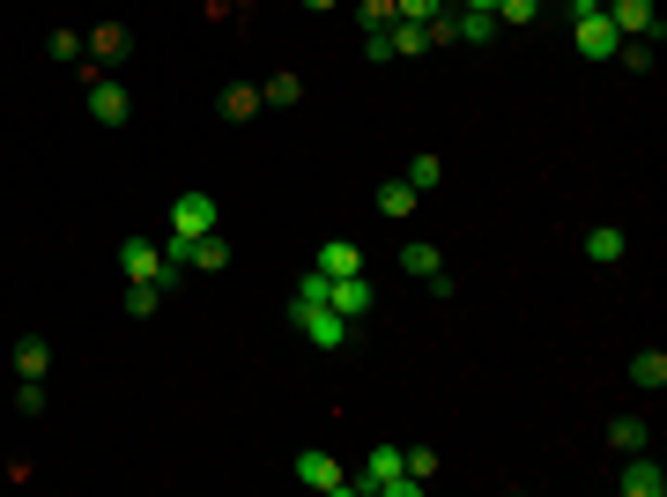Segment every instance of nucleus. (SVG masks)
Instances as JSON below:
<instances>
[{
    "instance_id": "9d476101",
    "label": "nucleus",
    "mask_w": 667,
    "mask_h": 497,
    "mask_svg": "<svg viewBox=\"0 0 667 497\" xmlns=\"http://www.w3.org/2000/svg\"><path fill=\"white\" fill-rule=\"evenodd\" d=\"M90 120H97V126H126V120H134V97H126L112 75H90Z\"/></svg>"
},
{
    "instance_id": "5701e85b",
    "label": "nucleus",
    "mask_w": 667,
    "mask_h": 497,
    "mask_svg": "<svg viewBox=\"0 0 667 497\" xmlns=\"http://www.w3.org/2000/svg\"><path fill=\"white\" fill-rule=\"evenodd\" d=\"M608 438H616V453H645L653 431H645V416H616V423H608Z\"/></svg>"
},
{
    "instance_id": "6ab92c4d",
    "label": "nucleus",
    "mask_w": 667,
    "mask_h": 497,
    "mask_svg": "<svg viewBox=\"0 0 667 497\" xmlns=\"http://www.w3.org/2000/svg\"><path fill=\"white\" fill-rule=\"evenodd\" d=\"M452 30H460V45H490V38H497V15H482V8H460V15H452Z\"/></svg>"
},
{
    "instance_id": "6e6552de",
    "label": "nucleus",
    "mask_w": 667,
    "mask_h": 497,
    "mask_svg": "<svg viewBox=\"0 0 667 497\" xmlns=\"http://www.w3.org/2000/svg\"><path fill=\"white\" fill-rule=\"evenodd\" d=\"M616 490H623V497H667V468L653 460V453H623Z\"/></svg>"
},
{
    "instance_id": "dca6fc26",
    "label": "nucleus",
    "mask_w": 667,
    "mask_h": 497,
    "mask_svg": "<svg viewBox=\"0 0 667 497\" xmlns=\"http://www.w3.org/2000/svg\"><path fill=\"white\" fill-rule=\"evenodd\" d=\"M15 372H23V379H45L52 372V342H45V334H23V342H15Z\"/></svg>"
},
{
    "instance_id": "0eeeda50",
    "label": "nucleus",
    "mask_w": 667,
    "mask_h": 497,
    "mask_svg": "<svg viewBox=\"0 0 667 497\" xmlns=\"http://www.w3.org/2000/svg\"><path fill=\"white\" fill-rule=\"evenodd\" d=\"M216 224H222L216 194H178V200H171V238H208Z\"/></svg>"
},
{
    "instance_id": "f8f14e48",
    "label": "nucleus",
    "mask_w": 667,
    "mask_h": 497,
    "mask_svg": "<svg viewBox=\"0 0 667 497\" xmlns=\"http://www.w3.org/2000/svg\"><path fill=\"white\" fill-rule=\"evenodd\" d=\"M186 268H230V238H222V230H208V238H186Z\"/></svg>"
},
{
    "instance_id": "f03ea898",
    "label": "nucleus",
    "mask_w": 667,
    "mask_h": 497,
    "mask_svg": "<svg viewBox=\"0 0 667 497\" xmlns=\"http://www.w3.org/2000/svg\"><path fill=\"white\" fill-rule=\"evenodd\" d=\"M119 268H126V282H156L164 298L178 290V268L164 260V246H148V238H119Z\"/></svg>"
},
{
    "instance_id": "b1692460",
    "label": "nucleus",
    "mask_w": 667,
    "mask_h": 497,
    "mask_svg": "<svg viewBox=\"0 0 667 497\" xmlns=\"http://www.w3.org/2000/svg\"><path fill=\"white\" fill-rule=\"evenodd\" d=\"M156 304H164V290H156V282H126V320H148Z\"/></svg>"
},
{
    "instance_id": "4be33fe9",
    "label": "nucleus",
    "mask_w": 667,
    "mask_h": 497,
    "mask_svg": "<svg viewBox=\"0 0 667 497\" xmlns=\"http://www.w3.org/2000/svg\"><path fill=\"white\" fill-rule=\"evenodd\" d=\"M252 112H260V90L252 82H230L222 90V120H252Z\"/></svg>"
},
{
    "instance_id": "7c9ffc66",
    "label": "nucleus",
    "mask_w": 667,
    "mask_h": 497,
    "mask_svg": "<svg viewBox=\"0 0 667 497\" xmlns=\"http://www.w3.org/2000/svg\"><path fill=\"white\" fill-rule=\"evenodd\" d=\"M304 8H312V15H326V8H342V0H304Z\"/></svg>"
},
{
    "instance_id": "412c9836",
    "label": "nucleus",
    "mask_w": 667,
    "mask_h": 497,
    "mask_svg": "<svg viewBox=\"0 0 667 497\" xmlns=\"http://www.w3.org/2000/svg\"><path fill=\"white\" fill-rule=\"evenodd\" d=\"M490 15H497V30H527L534 15H542V0H497Z\"/></svg>"
},
{
    "instance_id": "2eb2a0df",
    "label": "nucleus",
    "mask_w": 667,
    "mask_h": 497,
    "mask_svg": "<svg viewBox=\"0 0 667 497\" xmlns=\"http://www.w3.org/2000/svg\"><path fill=\"white\" fill-rule=\"evenodd\" d=\"M630 386L660 394V386H667V349H638V356H630Z\"/></svg>"
},
{
    "instance_id": "a211bd4d",
    "label": "nucleus",
    "mask_w": 667,
    "mask_h": 497,
    "mask_svg": "<svg viewBox=\"0 0 667 497\" xmlns=\"http://www.w3.org/2000/svg\"><path fill=\"white\" fill-rule=\"evenodd\" d=\"M378 216H416V186H408V178H386V186H378Z\"/></svg>"
},
{
    "instance_id": "c85d7f7f",
    "label": "nucleus",
    "mask_w": 667,
    "mask_h": 497,
    "mask_svg": "<svg viewBox=\"0 0 667 497\" xmlns=\"http://www.w3.org/2000/svg\"><path fill=\"white\" fill-rule=\"evenodd\" d=\"M356 15H364V30H386V23H400V15H394V0H356Z\"/></svg>"
},
{
    "instance_id": "2f4dec72",
    "label": "nucleus",
    "mask_w": 667,
    "mask_h": 497,
    "mask_svg": "<svg viewBox=\"0 0 667 497\" xmlns=\"http://www.w3.org/2000/svg\"><path fill=\"white\" fill-rule=\"evenodd\" d=\"M460 8H482V15H490V8H497V0H460Z\"/></svg>"
},
{
    "instance_id": "c756f323",
    "label": "nucleus",
    "mask_w": 667,
    "mask_h": 497,
    "mask_svg": "<svg viewBox=\"0 0 667 497\" xmlns=\"http://www.w3.org/2000/svg\"><path fill=\"white\" fill-rule=\"evenodd\" d=\"M23 416H45V379H23V394H15Z\"/></svg>"
},
{
    "instance_id": "aec40b11",
    "label": "nucleus",
    "mask_w": 667,
    "mask_h": 497,
    "mask_svg": "<svg viewBox=\"0 0 667 497\" xmlns=\"http://www.w3.org/2000/svg\"><path fill=\"white\" fill-rule=\"evenodd\" d=\"M400 475H408V483H430V475H438V446H400Z\"/></svg>"
},
{
    "instance_id": "7ed1b4c3",
    "label": "nucleus",
    "mask_w": 667,
    "mask_h": 497,
    "mask_svg": "<svg viewBox=\"0 0 667 497\" xmlns=\"http://www.w3.org/2000/svg\"><path fill=\"white\" fill-rule=\"evenodd\" d=\"M348 490H371V497H416V483L400 475V446H371L364 475H348Z\"/></svg>"
},
{
    "instance_id": "1a4fd4ad",
    "label": "nucleus",
    "mask_w": 667,
    "mask_h": 497,
    "mask_svg": "<svg viewBox=\"0 0 667 497\" xmlns=\"http://www.w3.org/2000/svg\"><path fill=\"white\" fill-rule=\"evenodd\" d=\"M326 304H334L342 320H364L371 304H378V290H371L364 275H326Z\"/></svg>"
},
{
    "instance_id": "393cba45",
    "label": "nucleus",
    "mask_w": 667,
    "mask_h": 497,
    "mask_svg": "<svg viewBox=\"0 0 667 497\" xmlns=\"http://www.w3.org/2000/svg\"><path fill=\"white\" fill-rule=\"evenodd\" d=\"M438 178H445V164H438V156H430V149H423L416 164H408V186H416V194H430Z\"/></svg>"
},
{
    "instance_id": "39448f33",
    "label": "nucleus",
    "mask_w": 667,
    "mask_h": 497,
    "mask_svg": "<svg viewBox=\"0 0 667 497\" xmlns=\"http://www.w3.org/2000/svg\"><path fill=\"white\" fill-rule=\"evenodd\" d=\"M571 45L586 52V60H616L623 38H616V23H608V8H586V15H571Z\"/></svg>"
},
{
    "instance_id": "a878e982",
    "label": "nucleus",
    "mask_w": 667,
    "mask_h": 497,
    "mask_svg": "<svg viewBox=\"0 0 667 497\" xmlns=\"http://www.w3.org/2000/svg\"><path fill=\"white\" fill-rule=\"evenodd\" d=\"M45 45H52V60H82V52H90V38H82V30H52Z\"/></svg>"
},
{
    "instance_id": "20e7f679",
    "label": "nucleus",
    "mask_w": 667,
    "mask_h": 497,
    "mask_svg": "<svg viewBox=\"0 0 667 497\" xmlns=\"http://www.w3.org/2000/svg\"><path fill=\"white\" fill-rule=\"evenodd\" d=\"M608 8V23H616L623 45H660V15H653V0H601Z\"/></svg>"
},
{
    "instance_id": "bb28decb",
    "label": "nucleus",
    "mask_w": 667,
    "mask_h": 497,
    "mask_svg": "<svg viewBox=\"0 0 667 497\" xmlns=\"http://www.w3.org/2000/svg\"><path fill=\"white\" fill-rule=\"evenodd\" d=\"M400 23H430V15H445V0H394Z\"/></svg>"
},
{
    "instance_id": "cd10ccee",
    "label": "nucleus",
    "mask_w": 667,
    "mask_h": 497,
    "mask_svg": "<svg viewBox=\"0 0 667 497\" xmlns=\"http://www.w3.org/2000/svg\"><path fill=\"white\" fill-rule=\"evenodd\" d=\"M296 97H304V82L296 75H274L268 90H260V104H296Z\"/></svg>"
},
{
    "instance_id": "4468645a",
    "label": "nucleus",
    "mask_w": 667,
    "mask_h": 497,
    "mask_svg": "<svg viewBox=\"0 0 667 497\" xmlns=\"http://www.w3.org/2000/svg\"><path fill=\"white\" fill-rule=\"evenodd\" d=\"M312 268H320V275H364V252L348 246V238H326V246H320V260H312Z\"/></svg>"
},
{
    "instance_id": "423d86ee",
    "label": "nucleus",
    "mask_w": 667,
    "mask_h": 497,
    "mask_svg": "<svg viewBox=\"0 0 667 497\" xmlns=\"http://www.w3.org/2000/svg\"><path fill=\"white\" fill-rule=\"evenodd\" d=\"M296 483H304V490H326V497H348V468L334 460V453H320V446L296 453Z\"/></svg>"
},
{
    "instance_id": "9b49d317",
    "label": "nucleus",
    "mask_w": 667,
    "mask_h": 497,
    "mask_svg": "<svg viewBox=\"0 0 667 497\" xmlns=\"http://www.w3.org/2000/svg\"><path fill=\"white\" fill-rule=\"evenodd\" d=\"M623 252H630V238H623L616 224H593L586 230V260H593V268H616Z\"/></svg>"
},
{
    "instance_id": "f3484780",
    "label": "nucleus",
    "mask_w": 667,
    "mask_h": 497,
    "mask_svg": "<svg viewBox=\"0 0 667 497\" xmlns=\"http://www.w3.org/2000/svg\"><path fill=\"white\" fill-rule=\"evenodd\" d=\"M90 52H97V60H126V52H134V30L126 23H97L90 30Z\"/></svg>"
},
{
    "instance_id": "ddd939ff",
    "label": "nucleus",
    "mask_w": 667,
    "mask_h": 497,
    "mask_svg": "<svg viewBox=\"0 0 667 497\" xmlns=\"http://www.w3.org/2000/svg\"><path fill=\"white\" fill-rule=\"evenodd\" d=\"M400 275H408V282H430V275H445L438 246H423V238H408V246H400Z\"/></svg>"
},
{
    "instance_id": "f257e3e1",
    "label": "nucleus",
    "mask_w": 667,
    "mask_h": 497,
    "mask_svg": "<svg viewBox=\"0 0 667 497\" xmlns=\"http://www.w3.org/2000/svg\"><path fill=\"white\" fill-rule=\"evenodd\" d=\"M290 320H296V334H304V342H320V349H348V342H356V320H342L326 298H296Z\"/></svg>"
}]
</instances>
